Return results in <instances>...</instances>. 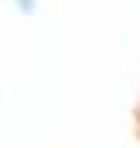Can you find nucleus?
<instances>
[{
	"instance_id": "f257e3e1",
	"label": "nucleus",
	"mask_w": 140,
	"mask_h": 148,
	"mask_svg": "<svg viewBox=\"0 0 140 148\" xmlns=\"http://www.w3.org/2000/svg\"><path fill=\"white\" fill-rule=\"evenodd\" d=\"M132 121H136V136H140V101H136V109H132Z\"/></svg>"
}]
</instances>
